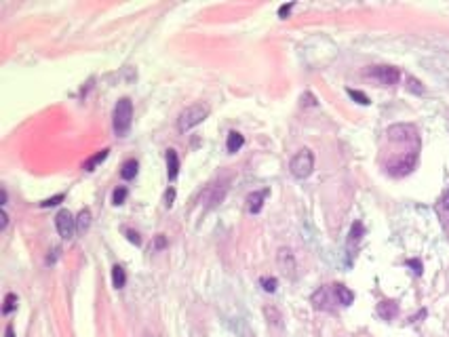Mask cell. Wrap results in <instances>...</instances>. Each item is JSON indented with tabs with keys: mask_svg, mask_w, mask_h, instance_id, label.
Here are the masks:
<instances>
[{
	"mask_svg": "<svg viewBox=\"0 0 449 337\" xmlns=\"http://www.w3.org/2000/svg\"><path fill=\"white\" fill-rule=\"evenodd\" d=\"M443 205H445V209H449V192H447L445 198H443Z\"/></svg>",
	"mask_w": 449,
	"mask_h": 337,
	"instance_id": "31",
	"label": "cell"
},
{
	"mask_svg": "<svg viewBox=\"0 0 449 337\" xmlns=\"http://www.w3.org/2000/svg\"><path fill=\"white\" fill-rule=\"evenodd\" d=\"M131 123H133V104L129 97H123L119 99V104L114 106V133L119 137H125L131 129Z\"/></svg>",
	"mask_w": 449,
	"mask_h": 337,
	"instance_id": "1",
	"label": "cell"
},
{
	"mask_svg": "<svg viewBox=\"0 0 449 337\" xmlns=\"http://www.w3.org/2000/svg\"><path fill=\"white\" fill-rule=\"evenodd\" d=\"M348 95L353 97L357 104H361V106H369V97H367L365 93H361V91H355V89H348Z\"/></svg>",
	"mask_w": 449,
	"mask_h": 337,
	"instance_id": "21",
	"label": "cell"
},
{
	"mask_svg": "<svg viewBox=\"0 0 449 337\" xmlns=\"http://www.w3.org/2000/svg\"><path fill=\"white\" fill-rule=\"evenodd\" d=\"M294 7H296L294 3H289V5H283V7L279 9V17H287V15H289V11L294 9Z\"/></svg>",
	"mask_w": 449,
	"mask_h": 337,
	"instance_id": "29",
	"label": "cell"
},
{
	"mask_svg": "<svg viewBox=\"0 0 449 337\" xmlns=\"http://www.w3.org/2000/svg\"><path fill=\"white\" fill-rule=\"evenodd\" d=\"M127 194H129V192H127V188H125V186H119V188H116V190L112 192V203H114L116 207H119V205H123V203L127 201Z\"/></svg>",
	"mask_w": 449,
	"mask_h": 337,
	"instance_id": "18",
	"label": "cell"
},
{
	"mask_svg": "<svg viewBox=\"0 0 449 337\" xmlns=\"http://www.w3.org/2000/svg\"><path fill=\"white\" fill-rule=\"evenodd\" d=\"M207 116H209V108H207V106L194 104V106L186 108V110L180 114V118H178V129H180L182 133H186V131L194 129L197 125H201Z\"/></svg>",
	"mask_w": 449,
	"mask_h": 337,
	"instance_id": "3",
	"label": "cell"
},
{
	"mask_svg": "<svg viewBox=\"0 0 449 337\" xmlns=\"http://www.w3.org/2000/svg\"><path fill=\"white\" fill-rule=\"evenodd\" d=\"M407 83H409V85H407V89L412 91V93H418V95H422V93H424V87H422V83H420V81H416V78H409Z\"/></svg>",
	"mask_w": 449,
	"mask_h": 337,
	"instance_id": "23",
	"label": "cell"
},
{
	"mask_svg": "<svg viewBox=\"0 0 449 337\" xmlns=\"http://www.w3.org/2000/svg\"><path fill=\"white\" fill-rule=\"evenodd\" d=\"M264 314H266V319H268V323H272V325H277V327H281V321H283V316H281V312L277 310V308H264Z\"/></svg>",
	"mask_w": 449,
	"mask_h": 337,
	"instance_id": "17",
	"label": "cell"
},
{
	"mask_svg": "<svg viewBox=\"0 0 449 337\" xmlns=\"http://www.w3.org/2000/svg\"><path fill=\"white\" fill-rule=\"evenodd\" d=\"M127 239H129V243H133V245H142V239H140V234L138 232H133V230H127Z\"/></svg>",
	"mask_w": 449,
	"mask_h": 337,
	"instance_id": "26",
	"label": "cell"
},
{
	"mask_svg": "<svg viewBox=\"0 0 449 337\" xmlns=\"http://www.w3.org/2000/svg\"><path fill=\"white\" fill-rule=\"evenodd\" d=\"M378 314L382 316L384 321H393L395 316L399 314V304L395 300H384L378 304Z\"/></svg>",
	"mask_w": 449,
	"mask_h": 337,
	"instance_id": "8",
	"label": "cell"
},
{
	"mask_svg": "<svg viewBox=\"0 0 449 337\" xmlns=\"http://www.w3.org/2000/svg\"><path fill=\"white\" fill-rule=\"evenodd\" d=\"M165 245H167V239L163 234H159L156 236V241H154V249H165Z\"/></svg>",
	"mask_w": 449,
	"mask_h": 337,
	"instance_id": "28",
	"label": "cell"
},
{
	"mask_svg": "<svg viewBox=\"0 0 449 337\" xmlns=\"http://www.w3.org/2000/svg\"><path fill=\"white\" fill-rule=\"evenodd\" d=\"M363 236V224L361 222H355L353 230H350V243H359Z\"/></svg>",
	"mask_w": 449,
	"mask_h": 337,
	"instance_id": "22",
	"label": "cell"
},
{
	"mask_svg": "<svg viewBox=\"0 0 449 337\" xmlns=\"http://www.w3.org/2000/svg\"><path fill=\"white\" fill-rule=\"evenodd\" d=\"M180 173V156L175 150H167V177L173 182Z\"/></svg>",
	"mask_w": 449,
	"mask_h": 337,
	"instance_id": "10",
	"label": "cell"
},
{
	"mask_svg": "<svg viewBox=\"0 0 449 337\" xmlns=\"http://www.w3.org/2000/svg\"><path fill=\"white\" fill-rule=\"evenodd\" d=\"M407 266L414 268V272H416L418 276L422 274V262H420V260H407Z\"/></svg>",
	"mask_w": 449,
	"mask_h": 337,
	"instance_id": "27",
	"label": "cell"
},
{
	"mask_svg": "<svg viewBox=\"0 0 449 337\" xmlns=\"http://www.w3.org/2000/svg\"><path fill=\"white\" fill-rule=\"evenodd\" d=\"M138 169H140L138 161H127L123 165V169H121V177H123V180H133V177L138 175Z\"/></svg>",
	"mask_w": 449,
	"mask_h": 337,
	"instance_id": "15",
	"label": "cell"
},
{
	"mask_svg": "<svg viewBox=\"0 0 449 337\" xmlns=\"http://www.w3.org/2000/svg\"><path fill=\"white\" fill-rule=\"evenodd\" d=\"M7 337H15V335H13V329H11V327H7Z\"/></svg>",
	"mask_w": 449,
	"mask_h": 337,
	"instance_id": "32",
	"label": "cell"
},
{
	"mask_svg": "<svg viewBox=\"0 0 449 337\" xmlns=\"http://www.w3.org/2000/svg\"><path fill=\"white\" fill-rule=\"evenodd\" d=\"M279 266L283 270V274H289L294 276L296 274V257L289 249H281L279 251Z\"/></svg>",
	"mask_w": 449,
	"mask_h": 337,
	"instance_id": "7",
	"label": "cell"
},
{
	"mask_svg": "<svg viewBox=\"0 0 449 337\" xmlns=\"http://www.w3.org/2000/svg\"><path fill=\"white\" fill-rule=\"evenodd\" d=\"M334 293H336L338 304H342V306H350L355 302V293L350 291L348 287H344V285H334Z\"/></svg>",
	"mask_w": 449,
	"mask_h": 337,
	"instance_id": "12",
	"label": "cell"
},
{
	"mask_svg": "<svg viewBox=\"0 0 449 337\" xmlns=\"http://www.w3.org/2000/svg\"><path fill=\"white\" fill-rule=\"evenodd\" d=\"M108 154H110V150L106 148V150H102V152L93 154L91 158H87V161H85V171H95L97 165H102V163L106 161V158H108Z\"/></svg>",
	"mask_w": 449,
	"mask_h": 337,
	"instance_id": "13",
	"label": "cell"
},
{
	"mask_svg": "<svg viewBox=\"0 0 449 337\" xmlns=\"http://www.w3.org/2000/svg\"><path fill=\"white\" fill-rule=\"evenodd\" d=\"M173 201H175V188H169L167 194H165V207L171 209V207H173Z\"/></svg>",
	"mask_w": 449,
	"mask_h": 337,
	"instance_id": "25",
	"label": "cell"
},
{
	"mask_svg": "<svg viewBox=\"0 0 449 337\" xmlns=\"http://www.w3.org/2000/svg\"><path fill=\"white\" fill-rule=\"evenodd\" d=\"M112 285H114L116 289H123V287L127 285V274H125L123 266H114V268H112Z\"/></svg>",
	"mask_w": 449,
	"mask_h": 337,
	"instance_id": "14",
	"label": "cell"
},
{
	"mask_svg": "<svg viewBox=\"0 0 449 337\" xmlns=\"http://www.w3.org/2000/svg\"><path fill=\"white\" fill-rule=\"evenodd\" d=\"M260 285H262V289H264L266 293H275L277 287H279V281L272 279V276H270V279H268V276H264V279L260 281Z\"/></svg>",
	"mask_w": 449,
	"mask_h": 337,
	"instance_id": "19",
	"label": "cell"
},
{
	"mask_svg": "<svg viewBox=\"0 0 449 337\" xmlns=\"http://www.w3.org/2000/svg\"><path fill=\"white\" fill-rule=\"evenodd\" d=\"M89 226H91V211H89V209H83L81 213H78V217H76V230L85 232Z\"/></svg>",
	"mask_w": 449,
	"mask_h": 337,
	"instance_id": "16",
	"label": "cell"
},
{
	"mask_svg": "<svg viewBox=\"0 0 449 337\" xmlns=\"http://www.w3.org/2000/svg\"><path fill=\"white\" fill-rule=\"evenodd\" d=\"M55 228H57V232H60L62 239L70 241L72 236H74V232H76V220H74V215H72L68 209H62L60 213L55 215Z\"/></svg>",
	"mask_w": 449,
	"mask_h": 337,
	"instance_id": "4",
	"label": "cell"
},
{
	"mask_svg": "<svg viewBox=\"0 0 449 337\" xmlns=\"http://www.w3.org/2000/svg\"><path fill=\"white\" fill-rule=\"evenodd\" d=\"M243 144H245V137H243L239 131H230V133H228V140H226V150H228L230 154H237V152L243 148Z\"/></svg>",
	"mask_w": 449,
	"mask_h": 337,
	"instance_id": "11",
	"label": "cell"
},
{
	"mask_svg": "<svg viewBox=\"0 0 449 337\" xmlns=\"http://www.w3.org/2000/svg\"><path fill=\"white\" fill-rule=\"evenodd\" d=\"M9 228V213H7V209H3V226H0V230H7Z\"/></svg>",
	"mask_w": 449,
	"mask_h": 337,
	"instance_id": "30",
	"label": "cell"
},
{
	"mask_svg": "<svg viewBox=\"0 0 449 337\" xmlns=\"http://www.w3.org/2000/svg\"><path fill=\"white\" fill-rule=\"evenodd\" d=\"M62 201H64V194H57V196H53V198H47V201H43L41 207H43V209H47V207H55V205H60Z\"/></svg>",
	"mask_w": 449,
	"mask_h": 337,
	"instance_id": "24",
	"label": "cell"
},
{
	"mask_svg": "<svg viewBox=\"0 0 449 337\" xmlns=\"http://www.w3.org/2000/svg\"><path fill=\"white\" fill-rule=\"evenodd\" d=\"M17 308V295H13V293H9L7 297H5V306H3V314H11L13 310Z\"/></svg>",
	"mask_w": 449,
	"mask_h": 337,
	"instance_id": "20",
	"label": "cell"
},
{
	"mask_svg": "<svg viewBox=\"0 0 449 337\" xmlns=\"http://www.w3.org/2000/svg\"><path fill=\"white\" fill-rule=\"evenodd\" d=\"M289 169H291V175H294L296 180H306V177L315 171V154H312L308 148L300 150L294 158H291Z\"/></svg>",
	"mask_w": 449,
	"mask_h": 337,
	"instance_id": "2",
	"label": "cell"
},
{
	"mask_svg": "<svg viewBox=\"0 0 449 337\" xmlns=\"http://www.w3.org/2000/svg\"><path fill=\"white\" fill-rule=\"evenodd\" d=\"M369 76L376 78V81H380L386 87H393V85H397L401 81V72L395 66H376V68L369 70Z\"/></svg>",
	"mask_w": 449,
	"mask_h": 337,
	"instance_id": "5",
	"label": "cell"
},
{
	"mask_svg": "<svg viewBox=\"0 0 449 337\" xmlns=\"http://www.w3.org/2000/svg\"><path fill=\"white\" fill-rule=\"evenodd\" d=\"M388 137L393 142H414V144H420L418 129L414 125H393L388 129Z\"/></svg>",
	"mask_w": 449,
	"mask_h": 337,
	"instance_id": "6",
	"label": "cell"
},
{
	"mask_svg": "<svg viewBox=\"0 0 449 337\" xmlns=\"http://www.w3.org/2000/svg\"><path fill=\"white\" fill-rule=\"evenodd\" d=\"M270 194V190L266 188V190H260V192H253L249 198H247V203H249V213H260L262 211V207H264V201H266V196Z\"/></svg>",
	"mask_w": 449,
	"mask_h": 337,
	"instance_id": "9",
	"label": "cell"
}]
</instances>
